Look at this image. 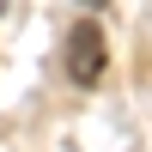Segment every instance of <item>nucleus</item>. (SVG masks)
I'll use <instances>...</instances> for the list:
<instances>
[{
  "mask_svg": "<svg viewBox=\"0 0 152 152\" xmlns=\"http://www.w3.org/2000/svg\"><path fill=\"white\" fill-rule=\"evenodd\" d=\"M61 67H67L73 85H97L110 67V43H104V24L97 18H79L67 24V37H61Z\"/></svg>",
  "mask_w": 152,
  "mask_h": 152,
  "instance_id": "f257e3e1",
  "label": "nucleus"
},
{
  "mask_svg": "<svg viewBox=\"0 0 152 152\" xmlns=\"http://www.w3.org/2000/svg\"><path fill=\"white\" fill-rule=\"evenodd\" d=\"M79 6H104V0H79Z\"/></svg>",
  "mask_w": 152,
  "mask_h": 152,
  "instance_id": "f03ea898",
  "label": "nucleus"
},
{
  "mask_svg": "<svg viewBox=\"0 0 152 152\" xmlns=\"http://www.w3.org/2000/svg\"><path fill=\"white\" fill-rule=\"evenodd\" d=\"M0 6H6V0H0Z\"/></svg>",
  "mask_w": 152,
  "mask_h": 152,
  "instance_id": "7ed1b4c3",
  "label": "nucleus"
}]
</instances>
